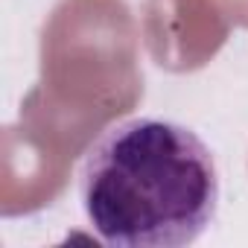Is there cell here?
Masks as SVG:
<instances>
[{
  "mask_svg": "<svg viewBox=\"0 0 248 248\" xmlns=\"http://www.w3.org/2000/svg\"><path fill=\"white\" fill-rule=\"evenodd\" d=\"M79 202L105 245L184 248L216 219V158L184 123L129 117L85 152Z\"/></svg>",
  "mask_w": 248,
  "mask_h": 248,
  "instance_id": "obj_1",
  "label": "cell"
}]
</instances>
